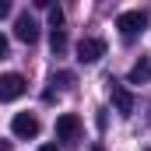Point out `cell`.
<instances>
[{
	"label": "cell",
	"mask_w": 151,
	"mask_h": 151,
	"mask_svg": "<svg viewBox=\"0 0 151 151\" xmlns=\"http://www.w3.org/2000/svg\"><path fill=\"white\" fill-rule=\"evenodd\" d=\"M14 35L21 39V42H39V21L32 14H18V21H14Z\"/></svg>",
	"instance_id": "7"
},
{
	"label": "cell",
	"mask_w": 151,
	"mask_h": 151,
	"mask_svg": "<svg viewBox=\"0 0 151 151\" xmlns=\"http://www.w3.org/2000/svg\"><path fill=\"white\" fill-rule=\"evenodd\" d=\"M49 46H53V53L60 56V53L67 49V32H63V28H60V32H53V35H49Z\"/></svg>",
	"instance_id": "9"
},
{
	"label": "cell",
	"mask_w": 151,
	"mask_h": 151,
	"mask_svg": "<svg viewBox=\"0 0 151 151\" xmlns=\"http://www.w3.org/2000/svg\"><path fill=\"white\" fill-rule=\"evenodd\" d=\"M11 130H14V137H21V141L35 137L39 134V116L35 113H18L14 119H11Z\"/></svg>",
	"instance_id": "4"
},
{
	"label": "cell",
	"mask_w": 151,
	"mask_h": 151,
	"mask_svg": "<svg viewBox=\"0 0 151 151\" xmlns=\"http://www.w3.org/2000/svg\"><path fill=\"white\" fill-rule=\"evenodd\" d=\"M7 11H11V4H7V0H0V18H4Z\"/></svg>",
	"instance_id": "13"
},
{
	"label": "cell",
	"mask_w": 151,
	"mask_h": 151,
	"mask_svg": "<svg viewBox=\"0 0 151 151\" xmlns=\"http://www.w3.org/2000/svg\"><path fill=\"white\" fill-rule=\"evenodd\" d=\"M39 151H56V144H42V148H39Z\"/></svg>",
	"instance_id": "14"
},
{
	"label": "cell",
	"mask_w": 151,
	"mask_h": 151,
	"mask_svg": "<svg viewBox=\"0 0 151 151\" xmlns=\"http://www.w3.org/2000/svg\"><path fill=\"white\" fill-rule=\"evenodd\" d=\"M53 84H60V88H70V84H74V74H70V70H60V74H53Z\"/></svg>",
	"instance_id": "10"
},
{
	"label": "cell",
	"mask_w": 151,
	"mask_h": 151,
	"mask_svg": "<svg viewBox=\"0 0 151 151\" xmlns=\"http://www.w3.org/2000/svg\"><path fill=\"white\" fill-rule=\"evenodd\" d=\"M49 25H53V32H60V25H63V11L60 7H49Z\"/></svg>",
	"instance_id": "11"
},
{
	"label": "cell",
	"mask_w": 151,
	"mask_h": 151,
	"mask_svg": "<svg viewBox=\"0 0 151 151\" xmlns=\"http://www.w3.org/2000/svg\"><path fill=\"white\" fill-rule=\"evenodd\" d=\"M106 56V42L102 39H81L77 42V60L81 63H99Z\"/></svg>",
	"instance_id": "5"
},
{
	"label": "cell",
	"mask_w": 151,
	"mask_h": 151,
	"mask_svg": "<svg viewBox=\"0 0 151 151\" xmlns=\"http://www.w3.org/2000/svg\"><path fill=\"white\" fill-rule=\"evenodd\" d=\"M0 151H7V144H4V141H0Z\"/></svg>",
	"instance_id": "15"
},
{
	"label": "cell",
	"mask_w": 151,
	"mask_h": 151,
	"mask_svg": "<svg viewBox=\"0 0 151 151\" xmlns=\"http://www.w3.org/2000/svg\"><path fill=\"white\" fill-rule=\"evenodd\" d=\"M144 151H151V148H144Z\"/></svg>",
	"instance_id": "16"
},
{
	"label": "cell",
	"mask_w": 151,
	"mask_h": 151,
	"mask_svg": "<svg viewBox=\"0 0 151 151\" xmlns=\"http://www.w3.org/2000/svg\"><path fill=\"white\" fill-rule=\"evenodd\" d=\"M109 95H113V106H116V113H119V116H134V95H130L127 84L109 81Z\"/></svg>",
	"instance_id": "3"
},
{
	"label": "cell",
	"mask_w": 151,
	"mask_h": 151,
	"mask_svg": "<svg viewBox=\"0 0 151 151\" xmlns=\"http://www.w3.org/2000/svg\"><path fill=\"white\" fill-rule=\"evenodd\" d=\"M56 137H60V141H77V137H81V116L63 113L56 119Z\"/></svg>",
	"instance_id": "6"
},
{
	"label": "cell",
	"mask_w": 151,
	"mask_h": 151,
	"mask_svg": "<svg viewBox=\"0 0 151 151\" xmlns=\"http://www.w3.org/2000/svg\"><path fill=\"white\" fill-rule=\"evenodd\" d=\"M28 91V81L21 74H0V102H14Z\"/></svg>",
	"instance_id": "2"
},
{
	"label": "cell",
	"mask_w": 151,
	"mask_h": 151,
	"mask_svg": "<svg viewBox=\"0 0 151 151\" xmlns=\"http://www.w3.org/2000/svg\"><path fill=\"white\" fill-rule=\"evenodd\" d=\"M116 28L123 39H137L144 28H148V11H123L116 18Z\"/></svg>",
	"instance_id": "1"
},
{
	"label": "cell",
	"mask_w": 151,
	"mask_h": 151,
	"mask_svg": "<svg viewBox=\"0 0 151 151\" xmlns=\"http://www.w3.org/2000/svg\"><path fill=\"white\" fill-rule=\"evenodd\" d=\"M7 56V35H0V60Z\"/></svg>",
	"instance_id": "12"
},
{
	"label": "cell",
	"mask_w": 151,
	"mask_h": 151,
	"mask_svg": "<svg viewBox=\"0 0 151 151\" xmlns=\"http://www.w3.org/2000/svg\"><path fill=\"white\" fill-rule=\"evenodd\" d=\"M127 81H130V84H148L151 81V60L148 56H141V60L130 67V77H127Z\"/></svg>",
	"instance_id": "8"
}]
</instances>
